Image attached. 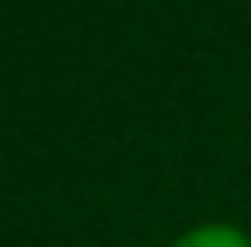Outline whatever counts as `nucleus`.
I'll use <instances>...</instances> for the list:
<instances>
[{"label":"nucleus","instance_id":"f257e3e1","mask_svg":"<svg viewBox=\"0 0 251 247\" xmlns=\"http://www.w3.org/2000/svg\"><path fill=\"white\" fill-rule=\"evenodd\" d=\"M173 247H251V243H247L243 231L214 222V226H198V231H190L185 239H177Z\"/></svg>","mask_w":251,"mask_h":247}]
</instances>
